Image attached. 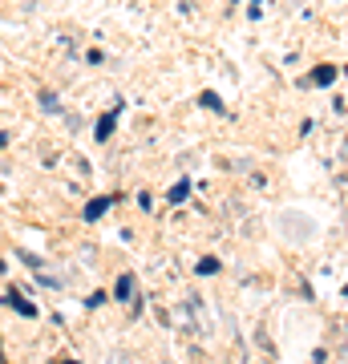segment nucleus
<instances>
[{
	"label": "nucleus",
	"mask_w": 348,
	"mask_h": 364,
	"mask_svg": "<svg viewBox=\"0 0 348 364\" xmlns=\"http://www.w3.org/2000/svg\"><path fill=\"white\" fill-rule=\"evenodd\" d=\"M110 207H114V198H110V195H102V198H93V203H90V207H85V219H102V215H105V210H110Z\"/></svg>",
	"instance_id": "obj_3"
},
{
	"label": "nucleus",
	"mask_w": 348,
	"mask_h": 364,
	"mask_svg": "<svg viewBox=\"0 0 348 364\" xmlns=\"http://www.w3.org/2000/svg\"><path fill=\"white\" fill-rule=\"evenodd\" d=\"M41 105H45L49 114H57V109H61V105H57V93H49V90H41Z\"/></svg>",
	"instance_id": "obj_7"
},
{
	"label": "nucleus",
	"mask_w": 348,
	"mask_h": 364,
	"mask_svg": "<svg viewBox=\"0 0 348 364\" xmlns=\"http://www.w3.org/2000/svg\"><path fill=\"white\" fill-rule=\"evenodd\" d=\"M199 102H203L206 109H215V114H223V102H219V97H215V93H203V97H199Z\"/></svg>",
	"instance_id": "obj_8"
},
{
	"label": "nucleus",
	"mask_w": 348,
	"mask_h": 364,
	"mask_svg": "<svg viewBox=\"0 0 348 364\" xmlns=\"http://www.w3.org/2000/svg\"><path fill=\"white\" fill-rule=\"evenodd\" d=\"M186 195H191V182L182 178V182H174V186H170L167 203H170V207H179V203H186Z\"/></svg>",
	"instance_id": "obj_4"
},
{
	"label": "nucleus",
	"mask_w": 348,
	"mask_h": 364,
	"mask_svg": "<svg viewBox=\"0 0 348 364\" xmlns=\"http://www.w3.org/2000/svg\"><path fill=\"white\" fill-rule=\"evenodd\" d=\"M117 114H122V102L114 105V114L97 117V126H93V138H97V142H105V138H110V134H114V126H117Z\"/></svg>",
	"instance_id": "obj_1"
},
{
	"label": "nucleus",
	"mask_w": 348,
	"mask_h": 364,
	"mask_svg": "<svg viewBox=\"0 0 348 364\" xmlns=\"http://www.w3.org/2000/svg\"><path fill=\"white\" fill-rule=\"evenodd\" d=\"M312 85H332L336 81V65H316V73H312Z\"/></svg>",
	"instance_id": "obj_6"
},
{
	"label": "nucleus",
	"mask_w": 348,
	"mask_h": 364,
	"mask_svg": "<svg viewBox=\"0 0 348 364\" xmlns=\"http://www.w3.org/2000/svg\"><path fill=\"white\" fill-rule=\"evenodd\" d=\"M199 272H203V275H215V272H219V259H211V255H206V259L199 263Z\"/></svg>",
	"instance_id": "obj_9"
},
{
	"label": "nucleus",
	"mask_w": 348,
	"mask_h": 364,
	"mask_svg": "<svg viewBox=\"0 0 348 364\" xmlns=\"http://www.w3.org/2000/svg\"><path fill=\"white\" fill-rule=\"evenodd\" d=\"M4 304H9L13 312H21V316H37V304H28L21 291H9V296H4Z\"/></svg>",
	"instance_id": "obj_2"
},
{
	"label": "nucleus",
	"mask_w": 348,
	"mask_h": 364,
	"mask_svg": "<svg viewBox=\"0 0 348 364\" xmlns=\"http://www.w3.org/2000/svg\"><path fill=\"white\" fill-rule=\"evenodd\" d=\"M114 299H134V275H117V287H114Z\"/></svg>",
	"instance_id": "obj_5"
}]
</instances>
